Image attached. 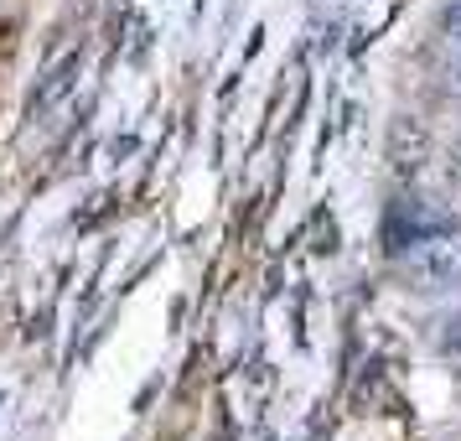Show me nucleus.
Segmentation results:
<instances>
[{"label": "nucleus", "mask_w": 461, "mask_h": 441, "mask_svg": "<svg viewBox=\"0 0 461 441\" xmlns=\"http://www.w3.org/2000/svg\"><path fill=\"white\" fill-rule=\"evenodd\" d=\"M425 125L420 120H399L394 125V135H389V161H394L399 171H415L420 161H425Z\"/></svg>", "instance_id": "2"}, {"label": "nucleus", "mask_w": 461, "mask_h": 441, "mask_svg": "<svg viewBox=\"0 0 461 441\" xmlns=\"http://www.w3.org/2000/svg\"><path fill=\"white\" fill-rule=\"evenodd\" d=\"M436 354L451 363V369H461V312L456 317H446L436 327Z\"/></svg>", "instance_id": "4"}, {"label": "nucleus", "mask_w": 461, "mask_h": 441, "mask_svg": "<svg viewBox=\"0 0 461 441\" xmlns=\"http://www.w3.org/2000/svg\"><path fill=\"white\" fill-rule=\"evenodd\" d=\"M399 265L420 291H461V229L410 234Z\"/></svg>", "instance_id": "1"}, {"label": "nucleus", "mask_w": 461, "mask_h": 441, "mask_svg": "<svg viewBox=\"0 0 461 441\" xmlns=\"http://www.w3.org/2000/svg\"><path fill=\"white\" fill-rule=\"evenodd\" d=\"M440 32H461V0H451V5L440 11Z\"/></svg>", "instance_id": "5"}, {"label": "nucleus", "mask_w": 461, "mask_h": 441, "mask_svg": "<svg viewBox=\"0 0 461 441\" xmlns=\"http://www.w3.org/2000/svg\"><path fill=\"white\" fill-rule=\"evenodd\" d=\"M436 73H440V84H446V88H456V94H461V32H446V37H440Z\"/></svg>", "instance_id": "3"}, {"label": "nucleus", "mask_w": 461, "mask_h": 441, "mask_svg": "<svg viewBox=\"0 0 461 441\" xmlns=\"http://www.w3.org/2000/svg\"><path fill=\"white\" fill-rule=\"evenodd\" d=\"M446 177H451V182L461 188V141H456L451 151H446Z\"/></svg>", "instance_id": "6"}]
</instances>
